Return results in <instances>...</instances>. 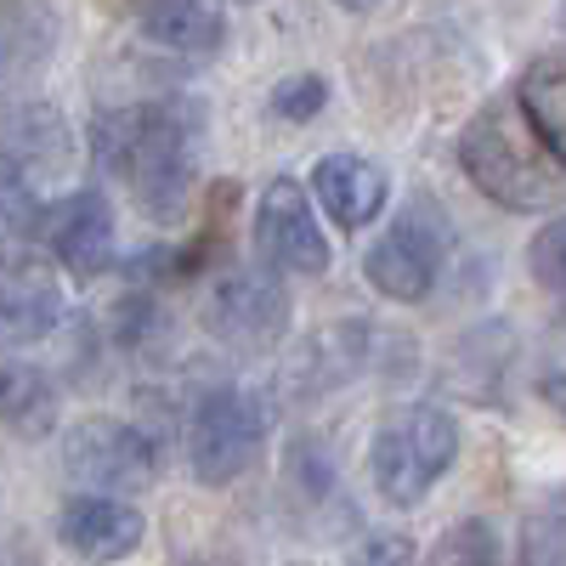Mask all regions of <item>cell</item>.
Wrapping results in <instances>:
<instances>
[{"label": "cell", "mask_w": 566, "mask_h": 566, "mask_svg": "<svg viewBox=\"0 0 566 566\" xmlns=\"http://www.w3.org/2000/svg\"><path fill=\"white\" fill-rule=\"evenodd\" d=\"M74 159V130L52 103H0V165L40 181Z\"/></svg>", "instance_id": "obj_11"}, {"label": "cell", "mask_w": 566, "mask_h": 566, "mask_svg": "<svg viewBox=\"0 0 566 566\" xmlns=\"http://www.w3.org/2000/svg\"><path fill=\"white\" fill-rule=\"evenodd\" d=\"M57 413H63V391L57 380L29 357H7L0 363V424L23 442H40L57 431Z\"/></svg>", "instance_id": "obj_14"}, {"label": "cell", "mask_w": 566, "mask_h": 566, "mask_svg": "<svg viewBox=\"0 0 566 566\" xmlns=\"http://www.w3.org/2000/svg\"><path fill=\"white\" fill-rule=\"evenodd\" d=\"M193 136H199V108H187L181 97H159L142 108L97 114L91 148L136 193L142 216L159 227H176L193 210V176H199Z\"/></svg>", "instance_id": "obj_1"}, {"label": "cell", "mask_w": 566, "mask_h": 566, "mask_svg": "<svg viewBox=\"0 0 566 566\" xmlns=\"http://www.w3.org/2000/svg\"><path fill=\"white\" fill-rule=\"evenodd\" d=\"M199 317L221 346L266 352L290 335L295 301L272 266H227L199 290Z\"/></svg>", "instance_id": "obj_6"}, {"label": "cell", "mask_w": 566, "mask_h": 566, "mask_svg": "<svg viewBox=\"0 0 566 566\" xmlns=\"http://www.w3.org/2000/svg\"><path fill=\"white\" fill-rule=\"evenodd\" d=\"M40 255H52L69 277H103L114 261V205L103 187H74L57 205H45Z\"/></svg>", "instance_id": "obj_9"}, {"label": "cell", "mask_w": 566, "mask_h": 566, "mask_svg": "<svg viewBox=\"0 0 566 566\" xmlns=\"http://www.w3.org/2000/svg\"><path fill=\"white\" fill-rule=\"evenodd\" d=\"M515 108L549 148V159L566 170V45L527 63V74L515 80Z\"/></svg>", "instance_id": "obj_17"}, {"label": "cell", "mask_w": 566, "mask_h": 566, "mask_svg": "<svg viewBox=\"0 0 566 566\" xmlns=\"http://www.w3.org/2000/svg\"><path fill=\"white\" fill-rule=\"evenodd\" d=\"M374 357V328L368 323H328L323 335H312L290 368V386L295 391H328V386H346L368 368Z\"/></svg>", "instance_id": "obj_15"}, {"label": "cell", "mask_w": 566, "mask_h": 566, "mask_svg": "<svg viewBox=\"0 0 566 566\" xmlns=\"http://www.w3.org/2000/svg\"><path fill=\"white\" fill-rule=\"evenodd\" d=\"M40 239H45V199H40V187L29 176L0 165V266L40 261Z\"/></svg>", "instance_id": "obj_18"}, {"label": "cell", "mask_w": 566, "mask_h": 566, "mask_svg": "<svg viewBox=\"0 0 566 566\" xmlns=\"http://www.w3.org/2000/svg\"><path fill=\"white\" fill-rule=\"evenodd\" d=\"M306 193H312V205L335 227L363 232V227L380 221V210L391 199V176H386V165H374L363 154H323L312 165V187H306Z\"/></svg>", "instance_id": "obj_10"}, {"label": "cell", "mask_w": 566, "mask_h": 566, "mask_svg": "<svg viewBox=\"0 0 566 566\" xmlns=\"http://www.w3.org/2000/svg\"><path fill=\"white\" fill-rule=\"evenodd\" d=\"M255 244L277 277H323L328 261H335V244H328V232L317 221V205L295 176L266 181V193L255 205Z\"/></svg>", "instance_id": "obj_8"}, {"label": "cell", "mask_w": 566, "mask_h": 566, "mask_svg": "<svg viewBox=\"0 0 566 566\" xmlns=\"http://www.w3.org/2000/svg\"><path fill=\"white\" fill-rule=\"evenodd\" d=\"M69 476L85 482V493H136L159 476V442L130 419H80L63 437Z\"/></svg>", "instance_id": "obj_7"}, {"label": "cell", "mask_w": 566, "mask_h": 566, "mask_svg": "<svg viewBox=\"0 0 566 566\" xmlns=\"http://www.w3.org/2000/svg\"><path fill=\"white\" fill-rule=\"evenodd\" d=\"M527 266L544 283V295H555L566 306V216H555V221L538 227V239L527 250Z\"/></svg>", "instance_id": "obj_21"}, {"label": "cell", "mask_w": 566, "mask_h": 566, "mask_svg": "<svg viewBox=\"0 0 566 566\" xmlns=\"http://www.w3.org/2000/svg\"><path fill=\"white\" fill-rule=\"evenodd\" d=\"M504 560V544H499V527L482 522V515H464V522H453L431 555H424V566H499Z\"/></svg>", "instance_id": "obj_20"}, {"label": "cell", "mask_w": 566, "mask_h": 566, "mask_svg": "<svg viewBox=\"0 0 566 566\" xmlns=\"http://www.w3.org/2000/svg\"><path fill=\"white\" fill-rule=\"evenodd\" d=\"M538 397L566 419V368H549V374H544V380H538Z\"/></svg>", "instance_id": "obj_24"}, {"label": "cell", "mask_w": 566, "mask_h": 566, "mask_svg": "<svg viewBox=\"0 0 566 566\" xmlns=\"http://www.w3.org/2000/svg\"><path fill=\"white\" fill-rule=\"evenodd\" d=\"M290 482H295L312 504L335 493V459H328V448H323V442H312V437L290 442Z\"/></svg>", "instance_id": "obj_23"}, {"label": "cell", "mask_w": 566, "mask_h": 566, "mask_svg": "<svg viewBox=\"0 0 566 566\" xmlns=\"http://www.w3.org/2000/svg\"><path fill=\"white\" fill-rule=\"evenodd\" d=\"M142 515L114 499V493H74L57 510V538L80 555V560H125L142 544Z\"/></svg>", "instance_id": "obj_12"}, {"label": "cell", "mask_w": 566, "mask_h": 566, "mask_svg": "<svg viewBox=\"0 0 566 566\" xmlns=\"http://www.w3.org/2000/svg\"><path fill=\"white\" fill-rule=\"evenodd\" d=\"M272 413L250 386H210L187 408V470L199 488H232L261 464Z\"/></svg>", "instance_id": "obj_4"}, {"label": "cell", "mask_w": 566, "mask_h": 566, "mask_svg": "<svg viewBox=\"0 0 566 566\" xmlns=\"http://www.w3.org/2000/svg\"><path fill=\"white\" fill-rule=\"evenodd\" d=\"M448 244H453V227H448L442 205L413 199L391 216V227L363 255V277L374 283V295H386L397 306H419L448 266Z\"/></svg>", "instance_id": "obj_5"}, {"label": "cell", "mask_w": 566, "mask_h": 566, "mask_svg": "<svg viewBox=\"0 0 566 566\" xmlns=\"http://www.w3.org/2000/svg\"><path fill=\"white\" fill-rule=\"evenodd\" d=\"M69 295L52 261H23V266H0V335L7 340H45L63 323Z\"/></svg>", "instance_id": "obj_13"}, {"label": "cell", "mask_w": 566, "mask_h": 566, "mask_svg": "<svg viewBox=\"0 0 566 566\" xmlns=\"http://www.w3.org/2000/svg\"><path fill=\"white\" fill-rule=\"evenodd\" d=\"M335 7H346V12H374L380 0H335Z\"/></svg>", "instance_id": "obj_26"}, {"label": "cell", "mask_w": 566, "mask_h": 566, "mask_svg": "<svg viewBox=\"0 0 566 566\" xmlns=\"http://www.w3.org/2000/svg\"><path fill=\"white\" fill-rule=\"evenodd\" d=\"M459 459V419L437 402L391 408L368 437V482L391 510H413Z\"/></svg>", "instance_id": "obj_3"}, {"label": "cell", "mask_w": 566, "mask_h": 566, "mask_svg": "<svg viewBox=\"0 0 566 566\" xmlns=\"http://www.w3.org/2000/svg\"><path fill=\"white\" fill-rule=\"evenodd\" d=\"M142 40L176 57H216L227 40V12L216 0H154L142 12Z\"/></svg>", "instance_id": "obj_16"}, {"label": "cell", "mask_w": 566, "mask_h": 566, "mask_svg": "<svg viewBox=\"0 0 566 566\" xmlns=\"http://www.w3.org/2000/svg\"><path fill=\"white\" fill-rule=\"evenodd\" d=\"M176 566H239V560L221 549H193V555H176Z\"/></svg>", "instance_id": "obj_25"}, {"label": "cell", "mask_w": 566, "mask_h": 566, "mask_svg": "<svg viewBox=\"0 0 566 566\" xmlns=\"http://www.w3.org/2000/svg\"><path fill=\"white\" fill-rule=\"evenodd\" d=\"M323 103H328V80H323V74H290V80H277L272 97H266V108H272L277 119H290V125L317 119Z\"/></svg>", "instance_id": "obj_22"}, {"label": "cell", "mask_w": 566, "mask_h": 566, "mask_svg": "<svg viewBox=\"0 0 566 566\" xmlns=\"http://www.w3.org/2000/svg\"><path fill=\"white\" fill-rule=\"evenodd\" d=\"M459 165L504 210H549L566 187V170L533 136L515 97H493L459 136Z\"/></svg>", "instance_id": "obj_2"}, {"label": "cell", "mask_w": 566, "mask_h": 566, "mask_svg": "<svg viewBox=\"0 0 566 566\" xmlns=\"http://www.w3.org/2000/svg\"><path fill=\"white\" fill-rule=\"evenodd\" d=\"M57 40V18L40 0H0V74L34 69Z\"/></svg>", "instance_id": "obj_19"}]
</instances>
